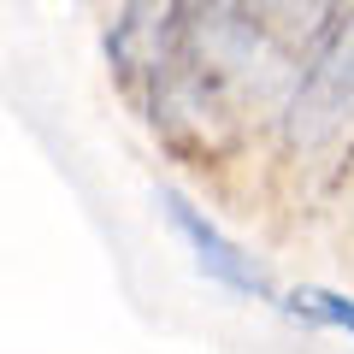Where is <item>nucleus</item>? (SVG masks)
Wrapping results in <instances>:
<instances>
[{
    "mask_svg": "<svg viewBox=\"0 0 354 354\" xmlns=\"http://www.w3.org/2000/svg\"><path fill=\"white\" fill-rule=\"evenodd\" d=\"M348 124H354V18L337 24L307 59L295 101L283 113V136H290V148H319Z\"/></svg>",
    "mask_w": 354,
    "mask_h": 354,
    "instance_id": "nucleus-1",
    "label": "nucleus"
},
{
    "mask_svg": "<svg viewBox=\"0 0 354 354\" xmlns=\"http://www.w3.org/2000/svg\"><path fill=\"white\" fill-rule=\"evenodd\" d=\"M213 0H130L118 12L113 36H106V53L124 77H142V71H165L171 53L183 48V36L195 30V18L207 12Z\"/></svg>",
    "mask_w": 354,
    "mask_h": 354,
    "instance_id": "nucleus-2",
    "label": "nucleus"
},
{
    "mask_svg": "<svg viewBox=\"0 0 354 354\" xmlns=\"http://www.w3.org/2000/svg\"><path fill=\"white\" fill-rule=\"evenodd\" d=\"M165 213H171V225H177V236L195 248V260H201V272L207 278H218V283H230V290H242V295H272V278L260 272V260L254 254H242L236 242L225 236V230H213L201 213H195L183 195H165Z\"/></svg>",
    "mask_w": 354,
    "mask_h": 354,
    "instance_id": "nucleus-3",
    "label": "nucleus"
},
{
    "mask_svg": "<svg viewBox=\"0 0 354 354\" xmlns=\"http://www.w3.org/2000/svg\"><path fill=\"white\" fill-rule=\"evenodd\" d=\"M337 6H342V0H272V41H278V48L325 41Z\"/></svg>",
    "mask_w": 354,
    "mask_h": 354,
    "instance_id": "nucleus-4",
    "label": "nucleus"
},
{
    "mask_svg": "<svg viewBox=\"0 0 354 354\" xmlns=\"http://www.w3.org/2000/svg\"><path fill=\"white\" fill-rule=\"evenodd\" d=\"M290 313L307 319V325H330V330H342V337H354V301H342L337 290H295Z\"/></svg>",
    "mask_w": 354,
    "mask_h": 354,
    "instance_id": "nucleus-5",
    "label": "nucleus"
}]
</instances>
